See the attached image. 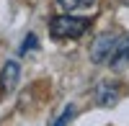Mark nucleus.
Here are the masks:
<instances>
[{"mask_svg":"<svg viewBox=\"0 0 129 126\" xmlns=\"http://www.w3.org/2000/svg\"><path fill=\"white\" fill-rule=\"evenodd\" d=\"M88 26H90L88 18H78L72 13H64V16H54L49 21V34L54 39H80L88 31Z\"/></svg>","mask_w":129,"mask_h":126,"instance_id":"obj_1","label":"nucleus"},{"mask_svg":"<svg viewBox=\"0 0 129 126\" xmlns=\"http://www.w3.org/2000/svg\"><path fill=\"white\" fill-rule=\"evenodd\" d=\"M18 80H21V65L18 62H5L3 72H0V98L10 95L18 85Z\"/></svg>","mask_w":129,"mask_h":126,"instance_id":"obj_2","label":"nucleus"},{"mask_svg":"<svg viewBox=\"0 0 129 126\" xmlns=\"http://www.w3.org/2000/svg\"><path fill=\"white\" fill-rule=\"evenodd\" d=\"M119 98H121V85L119 82H98V88H95V103L101 108L116 106Z\"/></svg>","mask_w":129,"mask_h":126,"instance_id":"obj_3","label":"nucleus"},{"mask_svg":"<svg viewBox=\"0 0 129 126\" xmlns=\"http://www.w3.org/2000/svg\"><path fill=\"white\" fill-rule=\"evenodd\" d=\"M114 41H116L114 34H101L98 39L93 41V46H90V59L95 62V65H106V62H109L111 49H114Z\"/></svg>","mask_w":129,"mask_h":126,"instance_id":"obj_4","label":"nucleus"},{"mask_svg":"<svg viewBox=\"0 0 129 126\" xmlns=\"http://www.w3.org/2000/svg\"><path fill=\"white\" fill-rule=\"evenodd\" d=\"M106 65H111L114 70H121L124 65H129V34L124 36H116L114 41V49H111V57Z\"/></svg>","mask_w":129,"mask_h":126,"instance_id":"obj_5","label":"nucleus"},{"mask_svg":"<svg viewBox=\"0 0 129 126\" xmlns=\"http://www.w3.org/2000/svg\"><path fill=\"white\" fill-rule=\"evenodd\" d=\"M57 5L62 10H67V13H72V10H83V8H90L93 0H57Z\"/></svg>","mask_w":129,"mask_h":126,"instance_id":"obj_6","label":"nucleus"},{"mask_svg":"<svg viewBox=\"0 0 129 126\" xmlns=\"http://www.w3.org/2000/svg\"><path fill=\"white\" fill-rule=\"evenodd\" d=\"M72 116H75V106H67V111H64L59 118H54V123H67V121H70Z\"/></svg>","mask_w":129,"mask_h":126,"instance_id":"obj_7","label":"nucleus"},{"mask_svg":"<svg viewBox=\"0 0 129 126\" xmlns=\"http://www.w3.org/2000/svg\"><path fill=\"white\" fill-rule=\"evenodd\" d=\"M34 46H36V36H34V34H28L26 41H23V46H21V51H31Z\"/></svg>","mask_w":129,"mask_h":126,"instance_id":"obj_8","label":"nucleus"}]
</instances>
